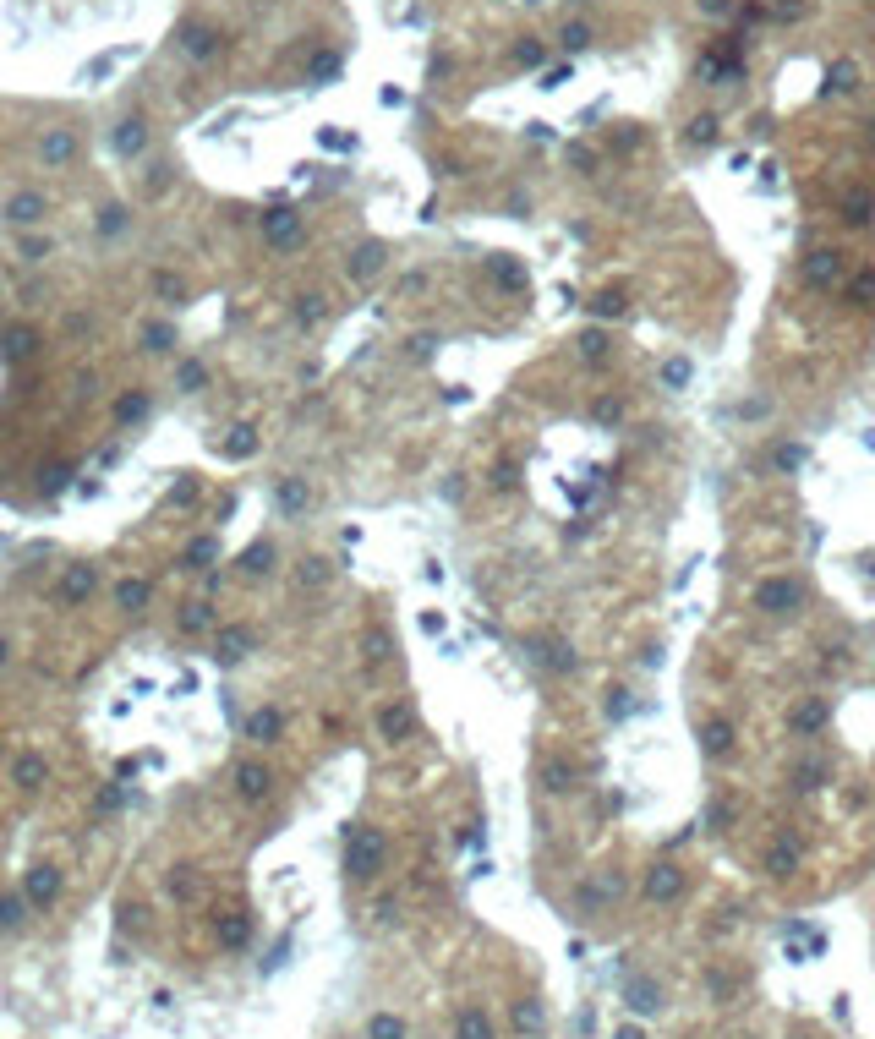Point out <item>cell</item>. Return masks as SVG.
Masks as SVG:
<instances>
[{
  "label": "cell",
  "instance_id": "1",
  "mask_svg": "<svg viewBox=\"0 0 875 1039\" xmlns=\"http://www.w3.org/2000/svg\"><path fill=\"white\" fill-rule=\"evenodd\" d=\"M804 602H810V586L799 575H761L750 586V607L761 618H793Z\"/></svg>",
  "mask_w": 875,
  "mask_h": 1039
},
{
  "label": "cell",
  "instance_id": "2",
  "mask_svg": "<svg viewBox=\"0 0 875 1039\" xmlns=\"http://www.w3.org/2000/svg\"><path fill=\"white\" fill-rule=\"evenodd\" d=\"M799 279L810 290H843L848 279H854V263H848L843 247H815L799 258Z\"/></svg>",
  "mask_w": 875,
  "mask_h": 1039
},
{
  "label": "cell",
  "instance_id": "3",
  "mask_svg": "<svg viewBox=\"0 0 875 1039\" xmlns=\"http://www.w3.org/2000/svg\"><path fill=\"white\" fill-rule=\"evenodd\" d=\"M345 865L350 875H361V881H378L383 865H389V837L378 832V826H356L345 843Z\"/></svg>",
  "mask_w": 875,
  "mask_h": 1039
},
{
  "label": "cell",
  "instance_id": "4",
  "mask_svg": "<svg viewBox=\"0 0 875 1039\" xmlns=\"http://www.w3.org/2000/svg\"><path fill=\"white\" fill-rule=\"evenodd\" d=\"M684 886H690L684 865L657 859V865L646 870V881H640V903H646V908H668V903H679V897H684Z\"/></svg>",
  "mask_w": 875,
  "mask_h": 1039
},
{
  "label": "cell",
  "instance_id": "5",
  "mask_svg": "<svg viewBox=\"0 0 875 1039\" xmlns=\"http://www.w3.org/2000/svg\"><path fill=\"white\" fill-rule=\"evenodd\" d=\"M531 662L547 673V679H575L580 673V651L569 646L564 635H531Z\"/></svg>",
  "mask_w": 875,
  "mask_h": 1039
},
{
  "label": "cell",
  "instance_id": "6",
  "mask_svg": "<svg viewBox=\"0 0 875 1039\" xmlns=\"http://www.w3.org/2000/svg\"><path fill=\"white\" fill-rule=\"evenodd\" d=\"M804 865V848H799V837H788V832H777L772 843L761 848V870H766V881H788L793 870Z\"/></svg>",
  "mask_w": 875,
  "mask_h": 1039
},
{
  "label": "cell",
  "instance_id": "7",
  "mask_svg": "<svg viewBox=\"0 0 875 1039\" xmlns=\"http://www.w3.org/2000/svg\"><path fill=\"white\" fill-rule=\"evenodd\" d=\"M826 722H832V706H826V700H821V695H804V700H799V706H793V711H788V728H793V733H799V739H815V733H821V728H826Z\"/></svg>",
  "mask_w": 875,
  "mask_h": 1039
},
{
  "label": "cell",
  "instance_id": "8",
  "mask_svg": "<svg viewBox=\"0 0 875 1039\" xmlns=\"http://www.w3.org/2000/svg\"><path fill=\"white\" fill-rule=\"evenodd\" d=\"M700 750H706L711 761H728V755L739 750V733H733V722H728V717L700 722Z\"/></svg>",
  "mask_w": 875,
  "mask_h": 1039
},
{
  "label": "cell",
  "instance_id": "9",
  "mask_svg": "<svg viewBox=\"0 0 875 1039\" xmlns=\"http://www.w3.org/2000/svg\"><path fill=\"white\" fill-rule=\"evenodd\" d=\"M618 897H624V881H618L613 870H602V875H591V881H586V892H580V908H586V914H602V908H613Z\"/></svg>",
  "mask_w": 875,
  "mask_h": 1039
},
{
  "label": "cell",
  "instance_id": "10",
  "mask_svg": "<svg viewBox=\"0 0 875 1039\" xmlns=\"http://www.w3.org/2000/svg\"><path fill=\"white\" fill-rule=\"evenodd\" d=\"M454 1039H498V1023L487 1007H476V1001H465L460 1012H454Z\"/></svg>",
  "mask_w": 875,
  "mask_h": 1039
},
{
  "label": "cell",
  "instance_id": "11",
  "mask_svg": "<svg viewBox=\"0 0 875 1039\" xmlns=\"http://www.w3.org/2000/svg\"><path fill=\"white\" fill-rule=\"evenodd\" d=\"M624 1001H629V1012H662V985L657 979H646V974H635V979H624Z\"/></svg>",
  "mask_w": 875,
  "mask_h": 1039
},
{
  "label": "cell",
  "instance_id": "12",
  "mask_svg": "<svg viewBox=\"0 0 875 1039\" xmlns=\"http://www.w3.org/2000/svg\"><path fill=\"white\" fill-rule=\"evenodd\" d=\"M542 1029H547L542 996H520V1001H515V1034H520V1039H536Z\"/></svg>",
  "mask_w": 875,
  "mask_h": 1039
},
{
  "label": "cell",
  "instance_id": "13",
  "mask_svg": "<svg viewBox=\"0 0 875 1039\" xmlns=\"http://www.w3.org/2000/svg\"><path fill=\"white\" fill-rule=\"evenodd\" d=\"M367 1039H411V1023L400 1012H372L367 1018Z\"/></svg>",
  "mask_w": 875,
  "mask_h": 1039
},
{
  "label": "cell",
  "instance_id": "14",
  "mask_svg": "<svg viewBox=\"0 0 875 1039\" xmlns=\"http://www.w3.org/2000/svg\"><path fill=\"white\" fill-rule=\"evenodd\" d=\"M536 777H542L547 793H575V766H569V761H542V772H536Z\"/></svg>",
  "mask_w": 875,
  "mask_h": 1039
},
{
  "label": "cell",
  "instance_id": "15",
  "mask_svg": "<svg viewBox=\"0 0 875 1039\" xmlns=\"http://www.w3.org/2000/svg\"><path fill=\"white\" fill-rule=\"evenodd\" d=\"M487 274H493V279H498V285H504V290H520V285H525V268H520L515 258H509V252H498V258H487Z\"/></svg>",
  "mask_w": 875,
  "mask_h": 1039
},
{
  "label": "cell",
  "instance_id": "16",
  "mask_svg": "<svg viewBox=\"0 0 875 1039\" xmlns=\"http://www.w3.org/2000/svg\"><path fill=\"white\" fill-rule=\"evenodd\" d=\"M717 137H722V121H717V115H695L690 132H684V143H690V148H711Z\"/></svg>",
  "mask_w": 875,
  "mask_h": 1039
},
{
  "label": "cell",
  "instance_id": "17",
  "mask_svg": "<svg viewBox=\"0 0 875 1039\" xmlns=\"http://www.w3.org/2000/svg\"><path fill=\"white\" fill-rule=\"evenodd\" d=\"M843 219H848L854 230H865L870 219H875V197H870V192H854V197L843 203Z\"/></svg>",
  "mask_w": 875,
  "mask_h": 1039
},
{
  "label": "cell",
  "instance_id": "18",
  "mask_svg": "<svg viewBox=\"0 0 875 1039\" xmlns=\"http://www.w3.org/2000/svg\"><path fill=\"white\" fill-rule=\"evenodd\" d=\"M799 465H804V443L788 438V443H777V449H772V471H777V476H793Z\"/></svg>",
  "mask_w": 875,
  "mask_h": 1039
},
{
  "label": "cell",
  "instance_id": "19",
  "mask_svg": "<svg viewBox=\"0 0 875 1039\" xmlns=\"http://www.w3.org/2000/svg\"><path fill=\"white\" fill-rule=\"evenodd\" d=\"M706 821H711V832H733V821H739V799H728V793H722V799L706 810Z\"/></svg>",
  "mask_w": 875,
  "mask_h": 1039
},
{
  "label": "cell",
  "instance_id": "20",
  "mask_svg": "<svg viewBox=\"0 0 875 1039\" xmlns=\"http://www.w3.org/2000/svg\"><path fill=\"white\" fill-rule=\"evenodd\" d=\"M826 777H832V772H826L821 761H810V766H799V772H793V788H799V793H815V788H826Z\"/></svg>",
  "mask_w": 875,
  "mask_h": 1039
},
{
  "label": "cell",
  "instance_id": "21",
  "mask_svg": "<svg viewBox=\"0 0 875 1039\" xmlns=\"http://www.w3.org/2000/svg\"><path fill=\"white\" fill-rule=\"evenodd\" d=\"M848 296H854V307H875V268H859Z\"/></svg>",
  "mask_w": 875,
  "mask_h": 1039
},
{
  "label": "cell",
  "instance_id": "22",
  "mask_svg": "<svg viewBox=\"0 0 875 1039\" xmlns=\"http://www.w3.org/2000/svg\"><path fill=\"white\" fill-rule=\"evenodd\" d=\"M591 416H597L602 427H613V422H624V400H618V394H602L597 405H591Z\"/></svg>",
  "mask_w": 875,
  "mask_h": 1039
},
{
  "label": "cell",
  "instance_id": "23",
  "mask_svg": "<svg viewBox=\"0 0 875 1039\" xmlns=\"http://www.w3.org/2000/svg\"><path fill=\"white\" fill-rule=\"evenodd\" d=\"M859 88V72L854 66H832V77H826V93H854Z\"/></svg>",
  "mask_w": 875,
  "mask_h": 1039
},
{
  "label": "cell",
  "instance_id": "24",
  "mask_svg": "<svg viewBox=\"0 0 875 1039\" xmlns=\"http://www.w3.org/2000/svg\"><path fill=\"white\" fill-rule=\"evenodd\" d=\"M558 44H564V50H586V44H591V28H586V22H569V28L558 33Z\"/></svg>",
  "mask_w": 875,
  "mask_h": 1039
},
{
  "label": "cell",
  "instance_id": "25",
  "mask_svg": "<svg viewBox=\"0 0 875 1039\" xmlns=\"http://www.w3.org/2000/svg\"><path fill=\"white\" fill-rule=\"evenodd\" d=\"M580 356H586V361H602V356H608V334H602V329H591L586 340H580Z\"/></svg>",
  "mask_w": 875,
  "mask_h": 1039
},
{
  "label": "cell",
  "instance_id": "26",
  "mask_svg": "<svg viewBox=\"0 0 875 1039\" xmlns=\"http://www.w3.org/2000/svg\"><path fill=\"white\" fill-rule=\"evenodd\" d=\"M695 11H700V17H717L722 22V17H733V11H739V0H695Z\"/></svg>",
  "mask_w": 875,
  "mask_h": 1039
},
{
  "label": "cell",
  "instance_id": "27",
  "mask_svg": "<svg viewBox=\"0 0 875 1039\" xmlns=\"http://www.w3.org/2000/svg\"><path fill=\"white\" fill-rule=\"evenodd\" d=\"M263 788H268V772L247 766V772H241V793H247V799H263Z\"/></svg>",
  "mask_w": 875,
  "mask_h": 1039
},
{
  "label": "cell",
  "instance_id": "28",
  "mask_svg": "<svg viewBox=\"0 0 875 1039\" xmlns=\"http://www.w3.org/2000/svg\"><path fill=\"white\" fill-rule=\"evenodd\" d=\"M515 61H520V66H542V61H547V44H531V39L515 44Z\"/></svg>",
  "mask_w": 875,
  "mask_h": 1039
},
{
  "label": "cell",
  "instance_id": "29",
  "mask_svg": "<svg viewBox=\"0 0 875 1039\" xmlns=\"http://www.w3.org/2000/svg\"><path fill=\"white\" fill-rule=\"evenodd\" d=\"M405 728H411V717H405L400 706H389V711H383V733H389V739H400Z\"/></svg>",
  "mask_w": 875,
  "mask_h": 1039
},
{
  "label": "cell",
  "instance_id": "30",
  "mask_svg": "<svg viewBox=\"0 0 875 1039\" xmlns=\"http://www.w3.org/2000/svg\"><path fill=\"white\" fill-rule=\"evenodd\" d=\"M624 307H629V301L618 296V290H608V296L597 301V318H618V312H624Z\"/></svg>",
  "mask_w": 875,
  "mask_h": 1039
},
{
  "label": "cell",
  "instance_id": "31",
  "mask_svg": "<svg viewBox=\"0 0 875 1039\" xmlns=\"http://www.w3.org/2000/svg\"><path fill=\"white\" fill-rule=\"evenodd\" d=\"M493 487H498V493H515V487H520V471H515V465H498Z\"/></svg>",
  "mask_w": 875,
  "mask_h": 1039
},
{
  "label": "cell",
  "instance_id": "32",
  "mask_svg": "<svg viewBox=\"0 0 875 1039\" xmlns=\"http://www.w3.org/2000/svg\"><path fill=\"white\" fill-rule=\"evenodd\" d=\"M662 383H673V389H679V383H690V361H673V367H662Z\"/></svg>",
  "mask_w": 875,
  "mask_h": 1039
},
{
  "label": "cell",
  "instance_id": "33",
  "mask_svg": "<svg viewBox=\"0 0 875 1039\" xmlns=\"http://www.w3.org/2000/svg\"><path fill=\"white\" fill-rule=\"evenodd\" d=\"M799 11H804V0H783V6H777V17H783V22H793V17H799Z\"/></svg>",
  "mask_w": 875,
  "mask_h": 1039
},
{
  "label": "cell",
  "instance_id": "34",
  "mask_svg": "<svg viewBox=\"0 0 875 1039\" xmlns=\"http://www.w3.org/2000/svg\"><path fill=\"white\" fill-rule=\"evenodd\" d=\"M613 1039H646V1034H640V1029H635V1023H629V1029H618Z\"/></svg>",
  "mask_w": 875,
  "mask_h": 1039
}]
</instances>
